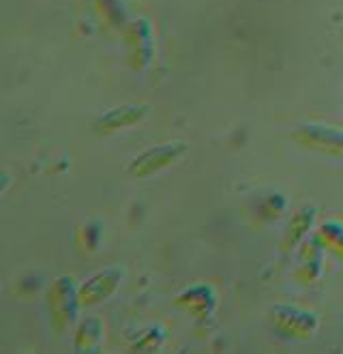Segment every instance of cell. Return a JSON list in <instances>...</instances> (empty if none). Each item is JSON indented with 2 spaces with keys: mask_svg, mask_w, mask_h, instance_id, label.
Listing matches in <instances>:
<instances>
[{
  "mask_svg": "<svg viewBox=\"0 0 343 354\" xmlns=\"http://www.w3.org/2000/svg\"><path fill=\"white\" fill-rule=\"evenodd\" d=\"M300 136H305L315 147H324L328 151H343V131L333 127H319V124H307L300 129Z\"/></svg>",
  "mask_w": 343,
  "mask_h": 354,
  "instance_id": "4",
  "label": "cell"
},
{
  "mask_svg": "<svg viewBox=\"0 0 343 354\" xmlns=\"http://www.w3.org/2000/svg\"><path fill=\"white\" fill-rule=\"evenodd\" d=\"M187 153V144L183 142H172V144H163V147L150 149L142 155H138L131 163H129L127 174L133 178H146L153 176L169 165H174L183 155Z\"/></svg>",
  "mask_w": 343,
  "mask_h": 354,
  "instance_id": "1",
  "label": "cell"
},
{
  "mask_svg": "<svg viewBox=\"0 0 343 354\" xmlns=\"http://www.w3.org/2000/svg\"><path fill=\"white\" fill-rule=\"evenodd\" d=\"M150 108L148 106H120V108H112L110 112H105L103 116H99L95 120V129L97 131H118L124 127H131V124L142 122L148 116Z\"/></svg>",
  "mask_w": 343,
  "mask_h": 354,
  "instance_id": "3",
  "label": "cell"
},
{
  "mask_svg": "<svg viewBox=\"0 0 343 354\" xmlns=\"http://www.w3.org/2000/svg\"><path fill=\"white\" fill-rule=\"evenodd\" d=\"M120 277H122L120 270H116V268L101 270V273L93 275L80 288V292H77L80 303L82 305H95V303L105 301L107 297H112L120 286Z\"/></svg>",
  "mask_w": 343,
  "mask_h": 354,
  "instance_id": "2",
  "label": "cell"
},
{
  "mask_svg": "<svg viewBox=\"0 0 343 354\" xmlns=\"http://www.w3.org/2000/svg\"><path fill=\"white\" fill-rule=\"evenodd\" d=\"M311 219H313V211H303L300 215H296L294 223H290V230H294V239L292 241H296L300 234L307 230V227L311 225Z\"/></svg>",
  "mask_w": 343,
  "mask_h": 354,
  "instance_id": "5",
  "label": "cell"
}]
</instances>
